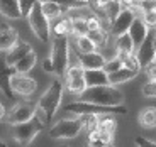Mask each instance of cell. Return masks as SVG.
I'll use <instances>...</instances> for the list:
<instances>
[{"instance_id": "1", "label": "cell", "mask_w": 156, "mask_h": 147, "mask_svg": "<svg viewBox=\"0 0 156 147\" xmlns=\"http://www.w3.org/2000/svg\"><path fill=\"white\" fill-rule=\"evenodd\" d=\"M63 91H65V85H63L59 78H56V80L51 81L48 90L37 100V103H36V117L41 120L43 125H51V122L55 120L59 103L63 100Z\"/></svg>"}, {"instance_id": "2", "label": "cell", "mask_w": 156, "mask_h": 147, "mask_svg": "<svg viewBox=\"0 0 156 147\" xmlns=\"http://www.w3.org/2000/svg\"><path fill=\"white\" fill-rule=\"evenodd\" d=\"M78 101L95 103L102 107H119V105H124V93L110 85L88 86L78 95Z\"/></svg>"}, {"instance_id": "3", "label": "cell", "mask_w": 156, "mask_h": 147, "mask_svg": "<svg viewBox=\"0 0 156 147\" xmlns=\"http://www.w3.org/2000/svg\"><path fill=\"white\" fill-rule=\"evenodd\" d=\"M51 64L53 73L58 78L65 76L68 64H70V46H68V36H55L53 37V47H51Z\"/></svg>"}, {"instance_id": "4", "label": "cell", "mask_w": 156, "mask_h": 147, "mask_svg": "<svg viewBox=\"0 0 156 147\" xmlns=\"http://www.w3.org/2000/svg\"><path fill=\"white\" fill-rule=\"evenodd\" d=\"M65 112H71L75 115H82V113H92V115H114V113H127L126 105L119 107H102L95 103H87V101H71L65 107Z\"/></svg>"}, {"instance_id": "5", "label": "cell", "mask_w": 156, "mask_h": 147, "mask_svg": "<svg viewBox=\"0 0 156 147\" xmlns=\"http://www.w3.org/2000/svg\"><path fill=\"white\" fill-rule=\"evenodd\" d=\"M26 19L29 20V27L32 29L36 37H37L39 41H43V43H49L51 26H49V20H48L46 17H44V14L41 12V2H36V4L32 5V9L29 10Z\"/></svg>"}, {"instance_id": "6", "label": "cell", "mask_w": 156, "mask_h": 147, "mask_svg": "<svg viewBox=\"0 0 156 147\" xmlns=\"http://www.w3.org/2000/svg\"><path fill=\"white\" fill-rule=\"evenodd\" d=\"M12 127H14L12 128V139L16 140L19 145L27 147L41 134L44 125L41 124V120L37 117H34L29 122H24V124H19V125H12Z\"/></svg>"}, {"instance_id": "7", "label": "cell", "mask_w": 156, "mask_h": 147, "mask_svg": "<svg viewBox=\"0 0 156 147\" xmlns=\"http://www.w3.org/2000/svg\"><path fill=\"white\" fill-rule=\"evenodd\" d=\"M82 134V125L78 118H61L49 127V137L56 140H70Z\"/></svg>"}, {"instance_id": "8", "label": "cell", "mask_w": 156, "mask_h": 147, "mask_svg": "<svg viewBox=\"0 0 156 147\" xmlns=\"http://www.w3.org/2000/svg\"><path fill=\"white\" fill-rule=\"evenodd\" d=\"M36 117V103H17L9 112H5V124L9 125H19L24 122H29Z\"/></svg>"}, {"instance_id": "9", "label": "cell", "mask_w": 156, "mask_h": 147, "mask_svg": "<svg viewBox=\"0 0 156 147\" xmlns=\"http://www.w3.org/2000/svg\"><path fill=\"white\" fill-rule=\"evenodd\" d=\"M154 44H156V32H154V29H148V34H146L144 41H143V43L139 44V47L134 51V56H136V59H137L141 68L154 59V51H156Z\"/></svg>"}, {"instance_id": "10", "label": "cell", "mask_w": 156, "mask_h": 147, "mask_svg": "<svg viewBox=\"0 0 156 147\" xmlns=\"http://www.w3.org/2000/svg\"><path fill=\"white\" fill-rule=\"evenodd\" d=\"M9 83H10V90L14 91V95H20V97H31L37 90V81L34 78L27 76V74L14 73Z\"/></svg>"}, {"instance_id": "11", "label": "cell", "mask_w": 156, "mask_h": 147, "mask_svg": "<svg viewBox=\"0 0 156 147\" xmlns=\"http://www.w3.org/2000/svg\"><path fill=\"white\" fill-rule=\"evenodd\" d=\"M65 76H66V88L76 97L87 88L85 78H83V68L78 63L76 64H68Z\"/></svg>"}, {"instance_id": "12", "label": "cell", "mask_w": 156, "mask_h": 147, "mask_svg": "<svg viewBox=\"0 0 156 147\" xmlns=\"http://www.w3.org/2000/svg\"><path fill=\"white\" fill-rule=\"evenodd\" d=\"M134 17H136V12H134V10H131V9H122V10L119 12V15H117L115 19L110 22V26H109L110 36L117 37V36L127 32V29L131 27Z\"/></svg>"}, {"instance_id": "13", "label": "cell", "mask_w": 156, "mask_h": 147, "mask_svg": "<svg viewBox=\"0 0 156 147\" xmlns=\"http://www.w3.org/2000/svg\"><path fill=\"white\" fill-rule=\"evenodd\" d=\"M105 58L98 51H92L87 54H78V64L82 66L83 70H102L104 68Z\"/></svg>"}, {"instance_id": "14", "label": "cell", "mask_w": 156, "mask_h": 147, "mask_svg": "<svg viewBox=\"0 0 156 147\" xmlns=\"http://www.w3.org/2000/svg\"><path fill=\"white\" fill-rule=\"evenodd\" d=\"M31 49H32V47H31V44H29V43L17 41L16 46L7 51V54H5V58H4L5 64H7L9 68H14V66H16V63L19 61V59H22Z\"/></svg>"}, {"instance_id": "15", "label": "cell", "mask_w": 156, "mask_h": 147, "mask_svg": "<svg viewBox=\"0 0 156 147\" xmlns=\"http://www.w3.org/2000/svg\"><path fill=\"white\" fill-rule=\"evenodd\" d=\"M127 34L129 37H131V41H133V46H134V51L139 47V44L144 41L146 34H148V27L144 26V22L141 20V17H134L133 24H131V27L127 29Z\"/></svg>"}, {"instance_id": "16", "label": "cell", "mask_w": 156, "mask_h": 147, "mask_svg": "<svg viewBox=\"0 0 156 147\" xmlns=\"http://www.w3.org/2000/svg\"><path fill=\"white\" fill-rule=\"evenodd\" d=\"M17 41H19V34L16 29H12L7 24H2L0 26V53H7L9 49H12Z\"/></svg>"}, {"instance_id": "17", "label": "cell", "mask_w": 156, "mask_h": 147, "mask_svg": "<svg viewBox=\"0 0 156 147\" xmlns=\"http://www.w3.org/2000/svg\"><path fill=\"white\" fill-rule=\"evenodd\" d=\"M16 73L14 71V68H9L7 64H5L4 59H0V91L4 93L7 98H14L16 95H14V91L10 90V76Z\"/></svg>"}, {"instance_id": "18", "label": "cell", "mask_w": 156, "mask_h": 147, "mask_svg": "<svg viewBox=\"0 0 156 147\" xmlns=\"http://www.w3.org/2000/svg\"><path fill=\"white\" fill-rule=\"evenodd\" d=\"M137 74H139L137 71L129 70V68L122 66L121 70H117V71H114V73L107 74V80H109V85H110V86H117V85H124V83L134 80Z\"/></svg>"}, {"instance_id": "19", "label": "cell", "mask_w": 156, "mask_h": 147, "mask_svg": "<svg viewBox=\"0 0 156 147\" xmlns=\"http://www.w3.org/2000/svg\"><path fill=\"white\" fill-rule=\"evenodd\" d=\"M83 78H85V85L88 86H104L109 85L107 73L104 70H83Z\"/></svg>"}, {"instance_id": "20", "label": "cell", "mask_w": 156, "mask_h": 147, "mask_svg": "<svg viewBox=\"0 0 156 147\" xmlns=\"http://www.w3.org/2000/svg\"><path fill=\"white\" fill-rule=\"evenodd\" d=\"M0 14L7 19H22L19 0H0Z\"/></svg>"}, {"instance_id": "21", "label": "cell", "mask_w": 156, "mask_h": 147, "mask_svg": "<svg viewBox=\"0 0 156 147\" xmlns=\"http://www.w3.org/2000/svg\"><path fill=\"white\" fill-rule=\"evenodd\" d=\"M36 61H37V54H36L34 51L31 49L22 59H19V61L16 63V66H14V71H16L17 74H26V73H29V71L34 68Z\"/></svg>"}, {"instance_id": "22", "label": "cell", "mask_w": 156, "mask_h": 147, "mask_svg": "<svg viewBox=\"0 0 156 147\" xmlns=\"http://www.w3.org/2000/svg\"><path fill=\"white\" fill-rule=\"evenodd\" d=\"M41 12L44 14V17L48 20H51V19L56 20L65 14V9L56 4L55 0H46V2H41Z\"/></svg>"}, {"instance_id": "23", "label": "cell", "mask_w": 156, "mask_h": 147, "mask_svg": "<svg viewBox=\"0 0 156 147\" xmlns=\"http://www.w3.org/2000/svg\"><path fill=\"white\" fill-rule=\"evenodd\" d=\"M97 130L102 134H107V135H115L117 130V122L112 115H102L98 117V124H97Z\"/></svg>"}, {"instance_id": "24", "label": "cell", "mask_w": 156, "mask_h": 147, "mask_svg": "<svg viewBox=\"0 0 156 147\" xmlns=\"http://www.w3.org/2000/svg\"><path fill=\"white\" fill-rule=\"evenodd\" d=\"M115 49H117V53H122V54H134L133 41H131L127 32L115 37Z\"/></svg>"}, {"instance_id": "25", "label": "cell", "mask_w": 156, "mask_h": 147, "mask_svg": "<svg viewBox=\"0 0 156 147\" xmlns=\"http://www.w3.org/2000/svg\"><path fill=\"white\" fill-rule=\"evenodd\" d=\"M78 122L82 125V130H85L87 134L92 130H97V124H98V115H92V113H82L76 115Z\"/></svg>"}, {"instance_id": "26", "label": "cell", "mask_w": 156, "mask_h": 147, "mask_svg": "<svg viewBox=\"0 0 156 147\" xmlns=\"http://www.w3.org/2000/svg\"><path fill=\"white\" fill-rule=\"evenodd\" d=\"M139 124L144 128H154L156 125V108L154 107H148L139 113Z\"/></svg>"}, {"instance_id": "27", "label": "cell", "mask_w": 156, "mask_h": 147, "mask_svg": "<svg viewBox=\"0 0 156 147\" xmlns=\"http://www.w3.org/2000/svg\"><path fill=\"white\" fill-rule=\"evenodd\" d=\"M104 10V19H107V24L110 26L114 19L119 15V12L122 10V5H121V0H110L105 7L102 9Z\"/></svg>"}, {"instance_id": "28", "label": "cell", "mask_w": 156, "mask_h": 147, "mask_svg": "<svg viewBox=\"0 0 156 147\" xmlns=\"http://www.w3.org/2000/svg\"><path fill=\"white\" fill-rule=\"evenodd\" d=\"M87 37L92 41V44H94L95 49H97V47L105 46L107 39H109V34H107V31H104V29H98V31H88L87 32Z\"/></svg>"}, {"instance_id": "29", "label": "cell", "mask_w": 156, "mask_h": 147, "mask_svg": "<svg viewBox=\"0 0 156 147\" xmlns=\"http://www.w3.org/2000/svg\"><path fill=\"white\" fill-rule=\"evenodd\" d=\"M53 34L55 36H70L71 34V20L70 19H59L53 26Z\"/></svg>"}, {"instance_id": "30", "label": "cell", "mask_w": 156, "mask_h": 147, "mask_svg": "<svg viewBox=\"0 0 156 147\" xmlns=\"http://www.w3.org/2000/svg\"><path fill=\"white\" fill-rule=\"evenodd\" d=\"M75 46H76L78 54H87V53L97 51V49H95V46L92 44V41H90L87 36H78L76 41H75Z\"/></svg>"}, {"instance_id": "31", "label": "cell", "mask_w": 156, "mask_h": 147, "mask_svg": "<svg viewBox=\"0 0 156 147\" xmlns=\"http://www.w3.org/2000/svg\"><path fill=\"white\" fill-rule=\"evenodd\" d=\"M88 27H87V20L85 19H73L71 20V34L75 37L78 36H87Z\"/></svg>"}, {"instance_id": "32", "label": "cell", "mask_w": 156, "mask_h": 147, "mask_svg": "<svg viewBox=\"0 0 156 147\" xmlns=\"http://www.w3.org/2000/svg\"><path fill=\"white\" fill-rule=\"evenodd\" d=\"M122 68V61L119 58H112V59H105V63H104V68L102 70L105 71L107 74H110V73H114V71H117V70H121Z\"/></svg>"}, {"instance_id": "33", "label": "cell", "mask_w": 156, "mask_h": 147, "mask_svg": "<svg viewBox=\"0 0 156 147\" xmlns=\"http://www.w3.org/2000/svg\"><path fill=\"white\" fill-rule=\"evenodd\" d=\"M141 20L144 22V26L148 29H154V24H156V10H151V12H144L141 15Z\"/></svg>"}, {"instance_id": "34", "label": "cell", "mask_w": 156, "mask_h": 147, "mask_svg": "<svg viewBox=\"0 0 156 147\" xmlns=\"http://www.w3.org/2000/svg\"><path fill=\"white\" fill-rule=\"evenodd\" d=\"M137 10H141L143 14H144V12L156 10V0H139V4H137Z\"/></svg>"}, {"instance_id": "35", "label": "cell", "mask_w": 156, "mask_h": 147, "mask_svg": "<svg viewBox=\"0 0 156 147\" xmlns=\"http://www.w3.org/2000/svg\"><path fill=\"white\" fill-rule=\"evenodd\" d=\"M143 70H144L146 76H148V81H154V78H156V61L154 59L143 66Z\"/></svg>"}, {"instance_id": "36", "label": "cell", "mask_w": 156, "mask_h": 147, "mask_svg": "<svg viewBox=\"0 0 156 147\" xmlns=\"http://www.w3.org/2000/svg\"><path fill=\"white\" fill-rule=\"evenodd\" d=\"M39 2V0H19V7H20V15L26 17L29 14V10L32 9V5Z\"/></svg>"}, {"instance_id": "37", "label": "cell", "mask_w": 156, "mask_h": 147, "mask_svg": "<svg viewBox=\"0 0 156 147\" xmlns=\"http://www.w3.org/2000/svg\"><path fill=\"white\" fill-rule=\"evenodd\" d=\"M143 95L146 98H154L156 97V83L154 81H148L143 86Z\"/></svg>"}, {"instance_id": "38", "label": "cell", "mask_w": 156, "mask_h": 147, "mask_svg": "<svg viewBox=\"0 0 156 147\" xmlns=\"http://www.w3.org/2000/svg\"><path fill=\"white\" fill-rule=\"evenodd\" d=\"M136 147H156L154 140H149L143 135H137L136 137Z\"/></svg>"}, {"instance_id": "39", "label": "cell", "mask_w": 156, "mask_h": 147, "mask_svg": "<svg viewBox=\"0 0 156 147\" xmlns=\"http://www.w3.org/2000/svg\"><path fill=\"white\" fill-rule=\"evenodd\" d=\"M87 147H115L114 142H102V140H88Z\"/></svg>"}, {"instance_id": "40", "label": "cell", "mask_w": 156, "mask_h": 147, "mask_svg": "<svg viewBox=\"0 0 156 147\" xmlns=\"http://www.w3.org/2000/svg\"><path fill=\"white\" fill-rule=\"evenodd\" d=\"M43 71L46 73H53V64H51V59H43Z\"/></svg>"}, {"instance_id": "41", "label": "cell", "mask_w": 156, "mask_h": 147, "mask_svg": "<svg viewBox=\"0 0 156 147\" xmlns=\"http://www.w3.org/2000/svg\"><path fill=\"white\" fill-rule=\"evenodd\" d=\"M4 117H5V107L0 103V120H4Z\"/></svg>"}, {"instance_id": "42", "label": "cell", "mask_w": 156, "mask_h": 147, "mask_svg": "<svg viewBox=\"0 0 156 147\" xmlns=\"http://www.w3.org/2000/svg\"><path fill=\"white\" fill-rule=\"evenodd\" d=\"M0 147H7V142H4V140H0Z\"/></svg>"}, {"instance_id": "43", "label": "cell", "mask_w": 156, "mask_h": 147, "mask_svg": "<svg viewBox=\"0 0 156 147\" xmlns=\"http://www.w3.org/2000/svg\"><path fill=\"white\" fill-rule=\"evenodd\" d=\"M76 2H82V4H88V0H76Z\"/></svg>"}, {"instance_id": "44", "label": "cell", "mask_w": 156, "mask_h": 147, "mask_svg": "<svg viewBox=\"0 0 156 147\" xmlns=\"http://www.w3.org/2000/svg\"><path fill=\"white\" fill-rule=\"evenodd\" d=\"M58 147H70V145H66V144H61V145H58Z\"/></svg>"}]
</instances>
